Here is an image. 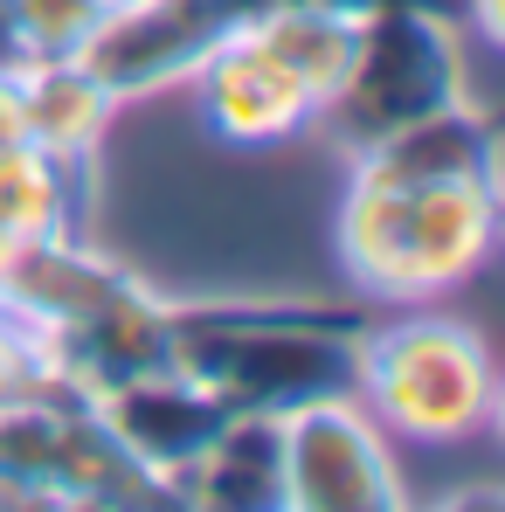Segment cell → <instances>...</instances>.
I'll return each instance as SVG.
<instances>
[{
  "instance_id": "cell-12",
  "label": "cell",
  "mask_w": 505,
  "mask_h": 512,
  "mask_svg": "<svg viewBox=\"0 0 505 512\" xmlns=\"http://www.w3.org/2000/svg\"><path fill=\"white\" fill-rule=\"evenodd\" d=\"M7 84H14V132L28 146H42L63 167H90L97 160L118 104L77 56H28Z\"/></svg>"
},
{
  "instance_id": "cell-16",
  "label": "cell",
  "mask_w": 505,
  "mask_h": 512,
  "mask_svg": "<svg viewBox=\"0 0 505 512\" xmlns=\"http://www.w3.org/2000/svg\"><path fill=\"white\" fill-rule=\"evenodd\" d=\"M28 56H77L90 28L104 21V0H14Z\"/></svg>"
},
{
  "instance_id": "cell-3",
  "label": "cell",
  "mask_w": 505,
  "mask_h": 512,
  "mask_svg": "<svg viewBox=\"0 0 505 512\" xmlns=\"http://www.w3.org/2000/svg\"><path fill=\"white\" fill-rule=\"evenodd\" d=\"M353 395L388 436L409 443H464L499 423V367L464 319L416 312L360 333Z\"/></svg>"
},
{
  "instance_id": "cell-10",
  "label": "cell",
  "mask_w": 505,
  "mask_h": 512,
  "mask_svg": "<svg viewBox=\"0 0 505 512\" xmlns=\"http://www.w3.org/2000/svg\"><path fill=\"white\" fill-rule=\"evenodd\" d=\"M187 90H194L201 125L215 139H229V146H277V139H291V132H305L319 118L312 90L298 84L250 28H229L201 56V70L187 77Z\"/></svg>"
},
{
  "instance_id": "cell-5",
  "label": "cell",
  "mask_w": 505,
  "mask_h": 512,
  "mask_svg": "<svg viewBox=\"0 0 505 512\" xmlns=\"http://www.w3.org/2000/svg\"><path fill=\"white\" fill-rule=\"evenodd\" d=\"M146 512L167 492L111 443L97 409L77 395H7L0 402V512Z\"/></svg>"
},
{
  "instance_id": "cell-11",
  "label": "cell",
  "mask_w": 505,
  "mask_h": 512,
  "mask_svg": "<svg viewBox=\"0 0 505 512\" xmlns=\"http://www.w3.org/2000/svg\"><path fill=\"white\" fill-rule=\"evenodd\" d=\"M353 180L367 187H443V180H499V139L492 118L457 97L443 111H429L416 125L374 139L353 153Z\"/></svg>"
},
{
  "instance_id": "cell-7",
  "label": "cell",
  "mask_w": 505,
  "mask_h": 512,
  "mask_svg": "<svg viewBox=\"0 0 505 512\" xmlns=\"http://www.w3.org/2000/svg\"><path fill=\"white\" fill-rule=\"evenodd\" d=\"M167 319H173V298H160L146 277H125L90 312L63 319V326H42V333H21L28 340V360H35V388L97 402L104 388L132 381V374L173 367L167 360Z\"/></svg>"
},
{
  "instance_id": "cell-13",
  "label": "cell",
  "mask_w": 505,
  "mask_h": 512,
  "mask_svg": "<svg viewBox=\"0 0 505 512\" xmlns=\"http://www.w3.org/2000/svg\"><path fill=\"white\" fill-rule=\"evenodd\" d=\"M180 506L194 512H284V416L229 409L215 443L180 478Z\"/></svg>"
},
{
  "instance_id": "cell-8",
  "label": "cell",
  "mask_w": 505,
  "mask_h": 512,
  "mask_svg": "<svg viewBox=\"0 0 505 512\" xmlns=\"http://www.w3.org/2000/svg\"><path fill=\"white\" fill-rule=\"evenodd\" d=\"M222 35H229V21L201 0H118L90 28L77 63L111 90V104H132V97H160V90L187 84Z\"/></svg>"
},
{
  "instance_id": "cell-14",
  "label": "cell",
  "mask_w": 505,
  "mask_h": 512,
  "mask_svg": "<svg viewBox=\"0 0 505 512\" xmlns=\"http://www.w3.org/2000/svg\"><path fill=\"white\" fill-rule=\"evenodd\" d=\"M243 28H250L298 84L312 90V104H326L333 84L346 77L353 35H360V7H346V0H284V7L256 14V21H243Z\"/></svg>"
},
{
  "instance_id": "cell-6",
  "label": "cell",
  "mask_w": 505,
  "mask_h": 512,
  "mask_svg": "<svg viewBox=\"0 0 505 512\" xmlns=\"http://www.w3.org/2000/svg\"><path fill=\"white\" fill-rule=\"evenodd\" d=\"M409 478L395 436L360 409V395H326L284 416V512H402Z\"/></svg>"
},
{
  "instance_id": "cell-20",
  "label": "cell",
  "mask_w": 505,
  "mask_h": 512,
  "mask_svg": "<svg viewBox=\"0 0 505 512\" xmlns=\"http://www.w3.org/2000/svg\"><path fill=\"white\" fill-rule=\"evenodd\" d=\"M471 21H478V42H499V0H471Z\"/></svg>"
},
{
  "instance_id": "cell-4",
  "label": "cell",
  "mask_w": 505,
  "mask_h": 512,
  "mask_svg": "<svg viewBox=\"0 0 505 512\" xmlns=\"http://www.w3.org/2000/svg\"><path fill=\"white\" fill-rule=\"evenodd\" d=\"M457 97H471L457 21H443L429 0H374V7H360L346 77L319 104V118L333 132V146L353 160L360 146L416 125V118L457 104Z\"/></svg>"
},
{
  "instance_id": "cell-2",
  "label": "cell",
  "mask_w": 505,
  "mask_h": 512,
  "mask_svg": "<svg viewBox=\"0 0 505 512\" xmlns=\"http://www.w3.org/2000/svg\"><path fill=\"white\" fill-rule=\"evenodd\" d=\"M499 243V180H443V187H367L346 180L339 256L367 298L422 305L478 277Z\"/></svg>"
},
{
  "instance_id": "cell-18",
  "label": "cell",
  "mask_w": 505,
  "mask_h": 512,
  "mask_svg": "<svg viewBox=\"0 0 505 512\" xmlns=\"http://www.w3.org/2000/svg\"><path fill=\"white\" fill-rule=\"evenodd\" d=\"M28 63V35H21V14H14V0H0V77H14Z\"/></svg>"
},
{
  "instance_id": "cell-19",
  "label": "cell",
  "mask_w": 505,
  "mask_h": 512,
  "mask_svg": "<svg viewBox=\"0 0 505 512\" xmlns=\"http://www.w3.org/2000/svg\"><path fill=\"white\" fill-rule=\"evenodd\" d=\"M201 7H215L229 28H243V21H256V14H270V7H284V0H201ZM346 7H374V0H346Z\"/></svg>"
},
{
  "instance_id": "cell-17",
  "label": "cell",
  "mask_w": 505,
  "mask_h": 512,
  "mask_svg": "<svg viewBox=\"0 0 505 512\" xmlns=\"http://www.w3.org/2000/svg\"><path fill=\"white\" fill-rule=\"evenodd\" d=\"M35 388V360H28V340H21V326L0 312V402L7 395H28Z\"/></svg>"
},
{
  "instance_id": "cell-23",
  "label": "cell",
  "mask_w": 505,
  "mask_h": 512,
  "mask_svg": "<svg viewBox=\"0 0 505 512\" xmlns=\"http://www.w3.org/2000/svg\"><path fill=\"white\" fill-rule=\"evenodd\" d=\"M104 7H118V0H104Z\"/></svg>"
},
{
  "instance_id": "cell-22",
  "label": "cell",
  "mask_w": 505,
  "mask_h": 512,
  "mask_svg": "<svg viewBox=\"0 0 505 512\" xmlns=\"http://www.w3.org/2000/svg\"><path fill=\"white\" fill-rule=\"evenodd\" d=\"M7 250H14V236H0V270H7Z\"/></svg>"
},
{
  "instance_id": "cell-9",
  "label": "cell",
  "mask_w": 505,
  "mask_h": 512,
  "mask_svg": "<svg viewBox=\"0 0 505 512\" xmlns=\"http://www.w3.org/2000/svg\"><path fill=\"white\" fill-rule=\"evenodd\" d=\"M90 409H97V423L111 429V443L167 492L173 506H180V478L194 471V457L215 443V429L229 423V402L208 381L180 374V367L132 374V381L104 388Z\"/></svg>"
},
{
  "instance_id": "cell-15",
  "label": "cell",
  "mask_w": 505,
  "mask_h": 512,
  "mask_svg": "<svg viewBox=\"0 0 505 512\" xmlns=\"http://www.w3.org/2000/svg\"><path fill=\"white\" fill-rule=\"evenodd\" d=\"M84 173L63 167L28 139H0V236H63L77 229V201H84Z\"/></svg>"
},
{
  "instance_id": "cell-1",
  "label": "cell",
  "mask_w": 505,
  "mask_h": 512,
  "mask_svg": "<svg viewBox=\"0 0 505 512\" xmlns=\"http://www.w3.org/2000/svg\"><path fill=\"white\" fill-rule=\"evenodd\" d=\"M360 312L333 305H263V298H201L173 305L167 360L208 381L229 409L291 416L305 402L353 395L360 374Z\"/></svg>"
},
{
  "instance_id": "cell-21",
  "label": "cell",
  "mask_w": 505,
  "mask_h": 512,
  "mask_svg": "<svg viewBox=\"0 0 505 512\" xmlns=\"http://www.w3.org/2000/svg\"><path fill=\"white\" fill-rule=\"evenodd\" d=\"M0 139H21V132H14V84H7V77H0Z\"/></svg>"
}]
</instances>
